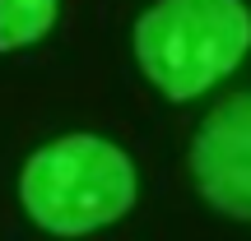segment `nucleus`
<instances>
[{
    "mask_svg": "<svg viewBox=\"0 0 251 241\" xmlns=\"http://www.w3.org/2000/svg\"><path fill=\"white\" fill-rule=\"evenodd\" d=\"M196 186L219 214L251 223V93L219 102L191 144Z\"/></svg>",
    "mask_w": 251,
    "mask_h": 241,
    "instance_id": "7ed1b4c3",
    "label": "nucleus"
},
{
    "mask_svg": "<svg viewBox=\"0 0 251 241\" xmlns=\"http://www.w3.org/2000/svg\"><path fill=\"white\" fill-rule=\"evenodd\" d=\"M19 199L42 232H98L130 214L135 162L102 134H61L24 162Z\"/></svg>",
    "mask_w": 251,
    "mask_h": 241,
    "instance_id": "f03ea898",
    "label": "nucleus"
},
{
    "mask_svg": "<svg viewBox=\"0 0 251 241\" xmlns=\"http://www.w3.org/2000/svg\"><path fill=\"white\" fill-rule=\"evenodd\" d=\"M56 23V0H0V51H19L47 37Z\"/></svg>",
    "mask_w": 251,
    "mask_h": 241,
    "instance_id": "20e7f679",
    "label": "nucleus"
},
{
    "mask_svg": "<svg viewBox=\"0 0 251 241\" xmlns=\"http://www.w3.org/2000/svg\"><path fill=\"white\" fill-rule=\"evenodd\" d=\"M251 9L242 0H158L135 23V61L172 102H191L242 65Z\"/></svg>",
    "mask_w": 251,
    "mask_h": 241,
    "instance_id": "f257e3e1",
    "label": "nucleus"
}]
</instances>
